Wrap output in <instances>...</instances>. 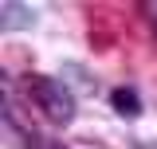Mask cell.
Here are the masks:
<instances>
[{"mask_svg": "<svg viewBox=\"0 0 157 149\" xmlns=\"http://www.w3.org/2000/svg\"><path fill=\"white\" fill-rule=\"evenodd\" d=\"M28 98L43 110V118L51 126H67L75 118V98H71V90L59 78H51V74H28Z\"/></svg>", "mask_w": 157, "mask_h": 149, "instance_id": "1", "label": "cell"}, {"mask_svg": "<svg viewBox=\"0 0 157 149\" xmlns=\"http://www.w3.org/2000/svg\"><path fill=\"white\" fill-rule=\"evenodd\" d=\"M110 102H114V110L122 114V118H137V114H141V102H137V90H130V86H118V90L110 94Z\"/></svg>", "mask_w": 157, "mask_h": 149, "instance_id": "2", "label": "cell"}, {"mask_svg": "<svg viewBox=\"0 0 157 149\" xmlns=\"http://www.w3.org/2000/svg\"><path fill=\"white\" fill-rule=\"evenodd\" d=\"M0 12H4V20H0V28H4V32H12V28H28V24L36 20V12H32V8H24V4H4Z\"/></svg>", "mask_w": 157, "mask_h": 149, "instance_id": "3", "label": "cell"}, {"mask_svg": "<svg viewBox=\"0 0 157 149\" xmlns=\"http://www.w3.org/2000/svg\"><path fill=\"white\" fill-rule=\"evenodd\" d=\"M141 12L149 16V28H153V36H157V4H141Z\"/></svg>", "mask_w": 157, "mask_h": 149, "instance_id": "4", "label": "cell"}]
</instances>
